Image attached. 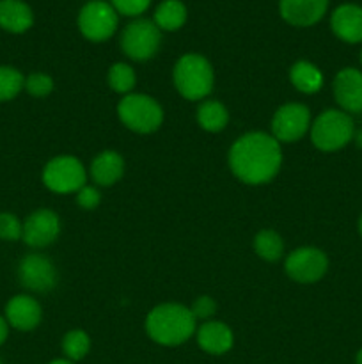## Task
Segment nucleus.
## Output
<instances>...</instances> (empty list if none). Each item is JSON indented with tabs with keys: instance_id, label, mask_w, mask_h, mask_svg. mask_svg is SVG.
<instances>
[{
	"instance_id": "obj_31",
	"label": "nucleus",
	"mask_w": 362,
	"mask_h": 364,
	"mask_svg": "<svg viewBox=\"0 0 362 364\" xmlns=\"http://www.w3.org/2000/svg\"><path fill=\"white\" fill-rule=\"evenodd\" d=\"M99 201H102V196H99V192L96 191L94 187H87V185H85V187H82L80 191H78L77 203L82 208L94 210L96 206L99 205Z\"/></svg>"
},
{
	"instance_id": "obj_12",
	"label": "nucleus",
	"mask_w": 362,
	"mask_h": 364,
	"mask_svg": "<svg viewBox=\"0 0 362 364\" xmlns=\"http://www.w3.org/2000/svg\"><path fill=\"white\" fill-rule=\"evenodd\" d=\"M18 279L27 290L45 294L57 284V272L45 256L27 255L18 265Z\"/></svg>"
},
{
	"instance_id": "obj_4",
	"label": "nucleus",
	"mask_w": 362,
	"mask_h": 364,
	"mask_svg": "<svg viewBox=\"0 0 362 364\" xmlns=\"http://www.w3.org/2000/svg\"><path fill=\"white\" fill-rule=\"evenodd\" d=\"M355 127L351 117L343 110H325L311 128V141L322 151H337L353 139Z\"/></svg>"
},
{
	"instance_id": "obj_16",
	"label": "nucleus",
	"mask_w": 362,
	"mask_h": 364,
	"mask_svg": "<svg viewBox=\"0 0 362 364\" xmlns=\"http://www.w3.org/2000/svg\"><path fill=\"white\" fill-rule=\"evenodd\" d=\"M332 32L344 43L362 41V7L355 4H343L337 7L330 18Z\"/></svg>"
},
{
	"instance_id": "obj_35",
	"label": "nucleus",
	"mask_w": 362,
	"mask_h": 364,
	"mask_svg": "<svg viewBox=\"0 0 362 364\" xmlns=\"http://www.w3.org/2000/svg\"><path fill=\"white\" fill-rule=\"evenodd\" d=\"M355 361H357V364H362V348H361V350H358L357 359H355Z\"/></svg>"
},
{
	"instance_id": "obj_14",
	"label": "nucleus",
	"mask_w": 362,
	"mask_h": 364,
	"mask_svg": "<svg viewBox=\"0 0 362 364\" xmlns=\"http://www.w3.org/2000/svg\"><path fill=\"white\" fill-rule=\"evenodd\" d=\"M329 0H280L279 13L284 21L295 27H311L327 13Z\"/></svg>"
},
{
	"instance_id": "obj_36",
	"label": "nucleus",
	"mask_w": 362,
	"mask_h": 364,
	"mask_svg": "<svg viewBox=\"0 0 362 364\" xmlns=\"http://www.w3.org/2000/svg\"><path fill=\"white\" fill-rule=\"evenodd\" d=\"M358 231H361V235H362V215H361V220H358Z\"/></svg>"
},
{
	"instance_id": "obj_34",
	"label": "nucleus",
	"mask_w": 362,
	"mask_h": 364,
	"mask_svg": "<svg viewBox=\"0 0 362 364\" xmlns=\"http://www.w3.org/2000/svg\"><path fill=\"white\" fill-rule=\"evenodd\" d=\"M50 364H73V363L67 361V359H55V361H52Z\"/></svg>"
},
{
	"instance_id": "obj_38",
	"label": "nucleus",
	"mask_w": 362,
	"mask_h": 364,
	"mask_svg": "<svg viewBox=\"0 0 362 364\" xmlns=\"http://www.w3.org/2000/svg\"><path fill=\"white\" fill-rule=\"evenodd\" d=\"M0 364H2V361H0Z\"/></svg>"
},
{
	"instance_id": "obj_37",
	"label": "nucleus",
	"mask_w": 362,
	"mask_h": 364,
	"mask_svg": "<svg viewBox=\"0 0 362 364\" xmlns=\"http://www.w3.org/2000/svg\"><path fill=\"white\" fill-rule=\"evenodd\" d=\"M361 63H362V52H361Z\"/></svg>"
},
{
	"instance_id": "obj_10",
	"label": "nucleus",
	"mask_w": 362,
	"mask_h": 364,
	"mask_svg": "<svg viewBox=\"0 0 362 364\" xmlns=\"http://www.w3.org/2000/svg\"><path fill=\"white\" fill-rule=\"evenodd\" d=\"M311 114L302 103H287L275 112L272 119L273 139L279 142L300 141L309 130Z\"/></svg>"
},
{
	"instance_id": "obj_24",
	"label": "nucleus",
	"mask_w": 362,
	"mask_h": 364,
	"mask_svg": "<svg viewBox=\"0 0 362 364\" xmlns=\"http://www.w3.org/2000/svg\"><path fill=\"white\" fill-rule=\"evenodd\" d=\"M25 89V77L13 66H0V103L11 102Z\"/></svg>"
},
{
	"instance_id": "obj_13",
	"label": "nucleus",
	"mask_w": 362,
	"mask_h": 364,
	"mask_svg": "<svg viewBox=\"0 0 362 364\" xmlns=\"http://www.w3.org/2000/svg\"><path fill=\"white\" fill-rule=\"evenodd\" d=\"M334 98L343 112H362V71L344 68L334 78Z\"/></svg>"
},
{
	"instance_id": "obj_7",
	"label": "nucleus",
	"mask_w": 362,
	"mask_h": 364,
	"mask_svg": "<svg viewBox=\"0 0 362 364\" xmlns=\"http://www.w3.org/2000/svg\"><path fill=\"white\" fill-rule=\"evenodd\" d=\"M43 183L57 194L78 192L85 187V169L75 156H55L43 169Z\"/></svg>"
},
{
	"instance_id": "obj_23",
	"label": "nucleus",
	"mask_w": 362,
	"mask_h": 364,
	"mask_svg": "<svg viewBox=\"0 0 362 364\" xmlns=\"http://www.w3.org/2000/svg\"><path fill=\"white\" fill-rule=\"evenodd\" d=\"M254 249L261 259H266V262H277V259L283 256L284 244L275 231L263 230L256 235Z\"/></svg>"
},
{
	"instance_id": "obj_25",
	"label": "nucleus",
	"mask_w": 362,
	"mask_h": 364,
	"mask_svg": "<svg viewBox=\"0 0 362 364\" xmlns=\"http://www.w3.org/2000/svg\"><path fill=\"white\" fill-rule=\"evenodd\" d=\"M91 340L84 331H71L62 340V352L70 361H80L87 355Z\"/></svg>"
},
{
	"instance_id": "obj_27",
	"label": "nucleus",
	"mask_w": 362,
	"mask_h": 364,
	"mask_svg": "<svg viewBox=\"0 0 362 364\" xmlns=\"http://www.w3.org/2000/svg\"><path fill=\"white\" fill-rule=\"evenodd\" d=\"M21 233H23V223L14 213L0 212V240H21Z\"/></svg>"
},
{
	"instance_id": "obj_15",
	"label": "nucleus",
	"mask_w": 362,
	"mask_h": 364,
	"mask_svg": "<svg viewBox=\"0 0 362 364\" xmlns=\"http://www.w3.org/2000/svg\"><path fill=\"white\" fill-rule=\"evenodd\" d=\"M41 306L31 295H14L6 306V320L13 329L27 333L35 329L41 322Z\"/></svg>"
},
{
	"instance_id": "obj_32",
	"label": "nucleus",
	"mask_w": 362,
	"mask_h": 364,
	"mask_svg": "<svg viewBox=\"0 0 362 364\" xmlns=\"http://www.w3.org/2000/svg\"><path fill=\"white\" fill-rule=\"evenodd\" d=\"M7 336H9V323H7L6 316L0 315V347L6 343Z\"/></svg>"
},
{
	"instance_id": "obj_29",
	"label": "nucleus",
	"mask_w": 362,
	"mask_h": 364,
	"mask_svg": "<svg viewBox=\"0 0 362 364\" xmlns=\"http://www.w3.org/2000/svg\"><path fill=\"white\" fill-rule=\"evenodd\" d=\"M110 4L124 16H138L151 6V0H110Z\"/></svg>"
},
{
	"instance_id": "obj_21",
	"label": "nucleus",
	"mask_w": 362,
	"mask_h": 364,
	"mask_svg": "<svg viewBox=\"0 0 362 364\" xmlns=\"http://www.w3.org/2000/svg\"><path fill=\"white\" fill-rule=\"evenodd\" d=\"M187 21V7L180 0H163L155 11V23L160 31L174 32Z\"/></svg>"
},
{
	"instance_id": "obj_5",
	"label": "nucleus",
	"mask_w": 362,
	"mask_h": 364,
	"mask_svg": "<svg viewBox=\"0 0 362 364\" xmlns=\"http://www.w3.org/2000/svg\"><path fill=\"white\" fill-rule=\"evenodd\" d=\"M117 114L124 127L137 134H151L163 121L162 107L148 95H128L117 105Z\"/></svg>"
},
{
	"instance_id": "obj_28",
	"label": "nucleus",
	"mask_w": 362,
	"mask_h": 364,
	"mask_svg": "<svg viewBox=\"0 0 362 364\" xmlns=\"http://www.w3.org/2000/svg\"><path fill=\"white\" fill-rule=\"evenodd\" d=\"M25 89L34 98H45L53 91V80L45 73H32L25 78Z\"/></svg>"
},
{
	"instance_id": "obj_20",
	"label": "nucleus",
	"mask_w": 362,
	"mask_h": 364,
	"mask_svg": "<svg viewBox=\"0 0 362 364\" xmlns=\"http://www.w3.org/2000/svg\"><path fill=\"white\" fill-rule=\"evenodd\" d=\"M291 84L305 95H312V92L319 91L323 85V75L314 64L307 63V60H298L293 64L290 71Z\"/></svg>"
},
{
	"instance_id": "obj_33",
	"label": "nucleus",
	"mask_w": 362,
	"mask_h": 364,
	"mask_svg": "<svg viewBox=\"0 0 362 364\" xmlns=\"http://www.w3.org/2000/svg\"><path fill=\"white\" fill-rule=\"evenodd\" d=\"M353 139H355V144H357V148L362 149V128L358 132H355Z\"/></svg>"
},
{
	"instance_id": "obj_11",
	"label": "nucleus",
	"mask_w": 362,
	"mask_h": 364,
	"mask_svg": "<svg viewBox=\"0 0 362 364\" xmlns=\"http://www.w3.org/2000/svg\"><path fill=\"white\" fill-rule=\"evenodd\" d=\"M60 233V220L52 210H35L25 219L21 240L32 249L48 247Z\"/></svg>"
},
{
	"instance_id": "obj_9",
	"label": "nucleus",
	"mask_w": 362,
	"mask_h": 364,
	"mask_svg": "<svg viewBox=\"0 0 362 364\" xmlns=\"http://www.w3.org/2000/svg\"><path fill=\"white\" fill-rule=\"evenodd\" d=\"M286 274L293 281L302 284H311L322 279L329 269V259L325 252L316 247H302L291 252L284 263Z\"/></svg>"
},
{
	"instance_id": "obj_3",
	"label": "nucleus",
	"mask_w": 362,
	"mask_h": 364,
	"mask_svg": "<svg viewBox=\"0 0 362 364\" xmlns=\"http://www.w3.org/2000/svg\"><path fill=\"white\" fill-rule=\"evenodd\" d=\"M174 84L190 102L206 98L213 89L212 64L199 53H187L174 66Z\"/></svg>"
},
{
	"instance_id": "obj_19",
	"label": "nucleus",
	"mask_w": 362,
	"mask_h": 364,
	"mask_svg": "<svg viewBox=\"0 0 362 364\" xmlns=\"http://www.w3.org/2000/svg\"><path fill=\"white\" fill-rule=\"evenodd\" d=\"M124 173V160L116 151H103L92 160L91 176L94 183L102 187H110L117 183Z\"/></svg>"
},
{
	"instance_id": "obj_18",
	"label": "nucleus",
	"mask_w": 362,
	"mask_h": 364,
	"mask_svg": "<svg viewBox=\"0 0 362 364\" xmlns=\"http://www.w3.org/2000/svg\"><path fill=\"white\" fill-rule=\"evenodd\" d=\"M197 343L208 354H226L233 347V333L222 322H206L199 327Z\"/></svg>"
},
{
	"instance_id": "obj_1",
	"label": "nucleus",
	"mask_w": 362,
	"mask_h": 364,
	"mask_svg": "<svg viewBox=\"0 0 362 364\" xmlns=\"http://www.w3.org/2000/svg\"><path fill=\"white\" fill-rule=\"evenodd\" d=\"M280 164L283 151L279 141L263 132L243 135L229 149L231 171L247 185L268 183L279 173Z\"/></svg>"
},
{
	"instance_id": "obj_6",
	"label": "nucleus",
	"mask_w": 362,
	"mask_h": 364,
	"mask_svg": "<svg viewBox=\"0 0 362 364\" xmlns=\"http://www.w3.org/2000/svg\"><path fill=\"white\" fill-rule=\"evenodd\" d=\"M162 34L151 20H135L121 34V48L130 59L148 60L158 52Z\"/></svg>"
},
{
	"instance_id": "obj_8",
	"label": "nucleus",
	"mask_w": 362,
	"mask_h": 364,
	"mask_svg": "<svg viewBox=\"0 0 362 364\" xmlns=\"http://www.w3.org/2000/svg\"><path fill=\"white\" fill-rule=\"evenodd\" d=\"M119 18L112 4L91 0L78 13V28L89 41H105L116 32Z\"/></svg>"
},
{
	"instance_id": "obj_30",
	"label": "nucleus",
	"mask_w": 362,
	"mask_h": 364,
	"mask_svg": "<svg viewBox=\"0 0 362 364\" xmlns=\"http://www.w3.org/2000/svg\"><path fill=\"white\" fill-rule=\"evenodd\" d=\"M190 311L195 318H209L212 315H215L216 304L212 297H206V295H202V297H199L197 301L192 304Z\"/></svg>"
},
{
	"instance_id": "obj_22",
	"label": "nucleus",
	"mask_w": 362,
	"mask_h": 364,
	"mask_svg": "<svg viewBox=\"0 0 362 364\" xmlns=\"http://www.w3.org/2000/svg\"><path fill=\"white\" fill-rule=\"evenodd\" d=\"M197 121L201 124L202 130L206 132H215L224 130L227 127V121H229V114H227V109L219 102H204L197 110Z\"/></svg>"
},
{
	"instance_id": "obj_17",
	"label": "nucleus",
	"mask_w": 362,
	"mask_h": 364,
	"mask_svg": "<svg viewBox=\"0 0 362 364\" xmlns=\"http://www.w3.org/2000/svg\"><path fill=\"white\" fill-rule=\"evenodd\" d=\"M34 23V13L23 0H0V28L23 34Z\"/></svg>"
},
{
	"instance_id": "obj_26",
	"label": "nucleus",
	"mask_w": 362,
	"mask_h": 364,
	"mask_svg": "<svg viewBox=\"0 0 362 364\" xmlns=\"http://www.w3.org/2000/svg\"><path fill=\"white\" fill-rule=\"evenodd\" d=\"M109 84L116 92H130L135 85V71L124 63H117L109 71Z\"/></svg>"
},
{
	"instance_id": "obj_2",
	"label": "nucleus",
	"mask_w": 362,
	"mask_h": 364,
	"mask_svg": "<svg viewBox=\"0 0 362 364\" xmlns=\"http://www.w3.org/2000/svg\"><path fill=\"white\" fill-rule=\"evenodd\" d=\"M146 331L155 343L176 347L195 333V316L181 304L156 306L146 318Z\"/></svg>"
}]
</instances>
